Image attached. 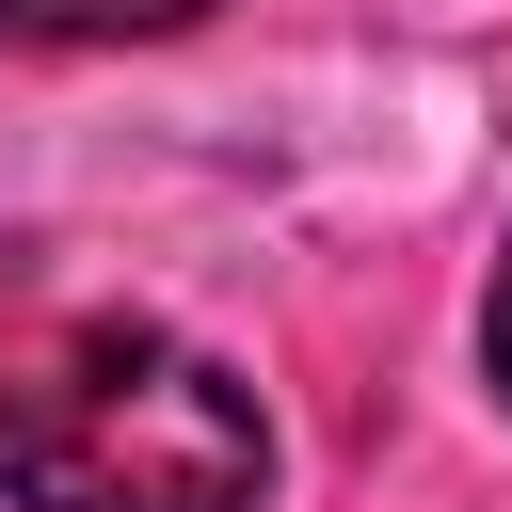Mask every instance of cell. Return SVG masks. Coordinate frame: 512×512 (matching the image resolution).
Listing matches in <instances>:
<instances>
[{"label": "cell", "mask_w": 512, "mask_h": 512, "mask_svg": "<svg viewBox=\"0 0 512 512\" xmlns=\"http://www.w3.org/2000/svg\"><path fill=\"white\" fill-rule=\"evenodd\" d=\"M0 496L16 512H256L272 416L176 320L0 272Z\"/></svg>", "instance_id": "cell-1"}, {"label": "cell", "mask_w": 512, "mask_h": 512, "mask_svg": "<svg viewBox=\"0 0 512 512\" xmlns=\"http://www.w3.org/2000/svg\"><path fill=\"white\" fill-rule=\"evenodd\" d=\"M192 16H224V0H0V48H144Z\"/></svg>", "instance_id": "cell-2"}, {"label": "cell", "mask_w": 512, "mask_h": 512, "mask_svg": "<svg viewBox=\"0 0 512 512\" xmlns=\"http://www.w3.org/2000/svg\"><path fill=\"white\" fill-rule=\"evenodd\" d=\"M480 368H496V416H512V240H496V288H480Z\"/></svg>", "instance_id": "cell-3"}]
</instances>
